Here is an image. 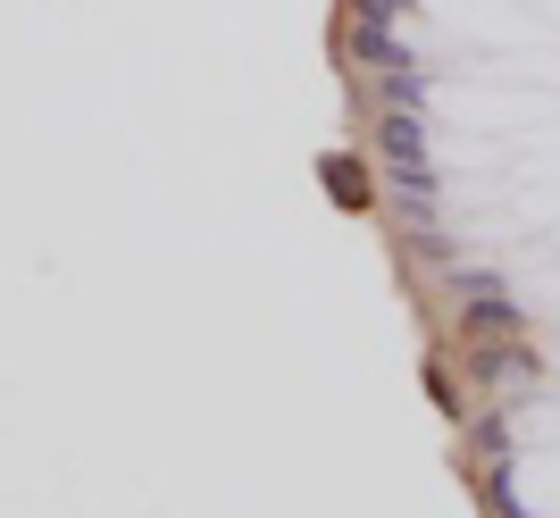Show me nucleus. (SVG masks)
<instances>
[{
  "instance_id": "f257e3e1",
  "label": "nucleus",
  "mask_w": 560,
  "mask_h": 518,
  "mask_svg": "<svg viewBox=\"0 0 560 518\" xmlns=\"http://www.w3.org/2000/svg\"><path fill=\"white\" fill-rule=\"evenodd\" d=\"M460 293H468V302H460V334H486V343H502V334L527 327V309H518L511 293H493L486 276H468Z\"/></svg>"
},
{
  "instance_id": "f03ea898",
  "label": "nucleus",
  "mask_w": 560,
  "mask_h": 518,
  "mask_svg": "<svg viewBox=\"0 0 560 518\" xmlns=\"http://www.w3.org/2000/svg\"><path fill=\"white\" fill-rule=\"evenodd\" d=\"M376 151H385V167H394V176H419V167H435V151H427V134H419V109H385V126H376Z\"/></svg>"
},
{
  "instance_id": "7ed1b4c3",
  "label": "nucleus",
  "mask_w": 560,
  "mask_h": 518,
  "mask_svg": "<svg viewBox=\"0 0 560 518\" xmlns=\"http://www.w3.org/2000/svg\"><path fill=\"white\" fill-rule=\"evenodd\" d=\"M343 50L360 59V68H401V43H394V17H369V9H351V34H343Z\"/></svg>"
},
{
  "instance_id": "20e7f679",
  "label": "nucleus",
  "mask_w": 560,
  "mask_h": 518,
  "mask_svg": "<svg viewBox=\"0 0 560 518\" xmlns=\"http://www.w3.org/2000/svg\"><path fill=\"white\" fill-rule=\"evenodd\" d=\"M394 217L410 226V235H435V217H444V201H435V167L394 176Z\"/></svg>"
},
{
  "instance_id": "39448f33",
  "label": "nucleus",
  "mask_w": 560,
  "mask_h": 518,
  "mask_svg": "<svg viewBox=\"0 0 560 518\" xmlns=\"http://www.w3.org/2000/svg\"><path fill=\"white\" fill-rule=\"evenodd\" d=\"M486 377H502V385H536V352H527V343H518V334H502V343H486Z\"/></svg>"
},
{
  "instance_id": "423d86ee",
  "label": "nucleus",
  "mask_w": 560,
  "mask_h": 518,
  "mask_svg": "<svg viewBox=\"0 0 560 518\" xmlns=\"http://www.w3.org/2000/svg\"><path fill=\"white\" fill-rule=\"evenodd\" d=\"M376 93H385V109H427V75L419 68H385Z\"/></svg>"
},
{
  "instance_id": "0eeeda50",
  "label": "nucleus",
  "mask_w": 560,
  "mask_h": 518,
  "mask_svg": "<svg viewBox=\"0 0 560 518\" xmlns=\"http://www.w3.org/2000/svg\"><path fill=\"white\" fill-rule=\"evenodd\" d=\"M318 176H327V185H335V201H343V210H369V176H360V167H351V160H327V167H318Z\"/></svg>"
},
{
  "instance_id": "6e6552de",
  "label": "nucleus",
  "mask_w": 560,
  "mask_h": 518,
  "mask_svg": "<svg viewBox=\"0 0 560 518\" xmlns=\"http://www.w3.org/2000/svg\"><path fill=\"white\" fill-rule=\"evenodd\" d=\"M477 451H486V460H511V419H477Z\"/></svg>"
},
{
  "instance_id": "1a4fd4ad",
  "label": "nucleus",
  "mask_w": 560,
  "mask_h": 518,
  "mask_svg": "<svg viewBox=\"0 0 560 518\" xmlns=\"http://www.w3.org/2000/svg\"><path fill=\"white\" fill-rule=\"evenodd\" d=\"M351 9H369V17H410V0H351Z\"/></svg>"
}]
</instances>
